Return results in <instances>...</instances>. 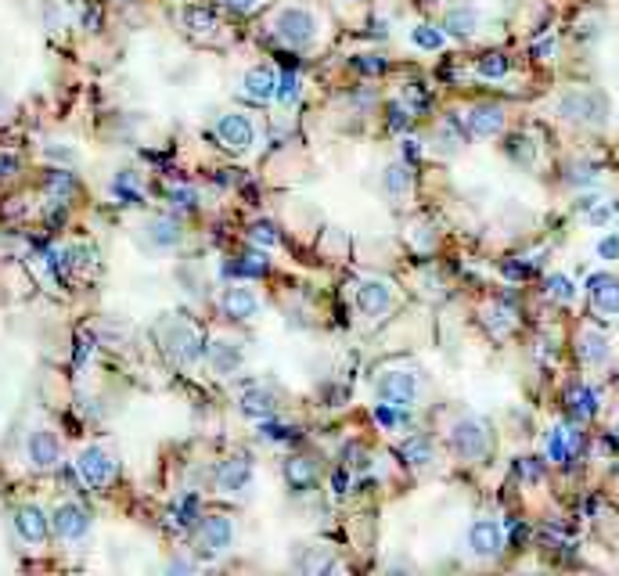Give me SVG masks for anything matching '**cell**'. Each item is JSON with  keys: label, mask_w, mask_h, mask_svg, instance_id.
<instances>
[{"label": "cell", "mask_w": 619, "mask_h": 576, "mask_svg": "<svg viewBox=\"0 0 619 576\" xmlns=\"http://www.w3.org/2000/svg\"><path fill=\"white\" fill-rule=\"evenodd\" d=\"M252 238H256V242H263V245H274V242H278V238H274V234H270V227H267V224L252 227Z\"/></svg>", "instance_id": "obj_34"}, {"label": "cell", "mask_w": 619, "mask_h": 576, "mask_svg": "<svg viewBox=\"0 0 619 576\" xmlns=\"http://www.w3.org/2000/svg\"><path fill=\"white\" fill-rule=\"evenodd\" d=\"M220 310H224L231 321H252L256 310H260V296L245 285H231V288H224V296H220Z\"/></svg>", "instance_id": "obj_14"}, {"label": "cell", "mask_w": 619, "mask_h": 576, "mask_svg": "<svg viewBox=\"0 0 619 576\" xmlns=\"http://www.w3.org/2000/svg\"><path fill=\"white\" fill-rule=\"evenodd\" d=\"M249 483H252V461L242 458V454L227 458L224 465H220V472H216L220 494H242V490H249Z\"/></svg>", "instance_id": "obj_15"}, {"label": "cell", "mask_w": 619, "mask_h": 576, "mask_svg": "<svg viewBox=\"0 0 619 576\" xmlns=\"http://www.w3.org/2000/svg\"><path fill=\"white\" fill-rule=\"evenodd\" d=\"M26 454L33 468H54L58 458H62V443H58V436H54L51 429H36V432H29Z\"/></svg>", "instance_id": "obj_13"}, {"label": "cell", "mask_w": 619, "mask_h": 576, "mask_svg": "<svg viewBox=\"0 0 619 576\" xmlns=\"http://www.w3.org/2000/svg\"><path fill=\"white\" fill-rule=\"evenodd\" d=\"M418 393H422V382H418V375L407 368H389L375 378L378 404H389V407H396V411H407V407L418 404Z\"/></svg>", "instance_id": "obj_4"}, {"label": "cell", "mask_w": 619, "mask_h": 576, "mask_svg": "<svg viewBox=\"0 0 619 576\" xmlns=\"http://www.w3.org/2000/svg\"><path fill=\"white\" fill-rule=\"evenodd\" d=\"M270 33H274V40H281L285 47L303 51V47H310L317 40L321 22H317V15L310 8L285 4V8H278L274 11V18H270Z\"/></svg>", "instance_id": "obj_1"}, {"label": "cell", "mask_w": 619, "mask_h": 576, "mask_svg": "<svg viewBox=\"0 0 619 576\" xmlns=\"http://www.w3.org/2000/svg\"><path fill=\"white\" fill-rule=\"evenodd\" d=\"M411 188H414V173L407 170L404 162L386 166V173H382V191H386L393 202H404V198L411 195Z\"/></svg>", "instance_id": "obj_23"}, {"label": "cell", "mask_w": 619, "mask_h": 576, "mask_svg": "<svg viewBox=\"0 0 619 576\" xmlns=\"http://www.w3.org/2000/svg\"><path fill=\"white\" fill-rule=\"evenodd\" d=\"M144 238H148L152 249H177L184 234H180L177 220H170V216H155V220L144 224Z\"/></svg>", "instance_id": "obj_21"}, {"label": "cell", "mask_w": 619, "mask_h": 576, "mask_svg": "<svg viewBox=\"0 0 619 576\" xmlns=\"http://www.w3.org/2000/svg\"><path fill=\"white\" fill-rule=\"evenodd\" d=\"M274 94H278V76L267 65H256L242 76V98L252 105H267V101H274Z\"/></svg>", "instance_id": "obj_12"}, {"label": "cell", "mask_w": 619, "mask_h": 576, "mask_svg": "<svg viewBox=\"0 0 619 576\" xmlns=\"http://www.w3.org/2000/svg\"><path fill=\"white\" fill-rule=\"evenodd\" d=\"M76 472H80L87 486H108L119 472L116 454L108 447H83L76 454Z\"/></svg>", "instance_id": "obj_6"}, {"label": "cell", "mask_w": 619, "mask_h": 576, "mask_svg": "<svg viewBox=\"0 0 619 576\" xmlns=\"http://www.w3.org/2000/svg\"><path fill=\"white\" fill-rule=\"evenodd\" d=\"M396 303V292L389 281L382 278H368V281H360L357 285V310L364 317H371V321H382V317L393 310Z\"/></svg>", "instance_id": "obj_9"}, {"label": "cell", "mask_w": 619, "mask_h": 576, "mask_svg": "<svg viewBox=\"0 0 619 576\" xmlns=\"http://www.w3.org/2000/svg\"><path fill=\"white\" fill-rule=\"evenodd\" d=\"M476 69L483 80H501L504 72H508V58L504 54H486V58H479Z\"/></svg>", "instance_id": "obj_26"}, {"label": "cell", "mask_w": 619, "mask_h": 576, "mask_svg": "<svg viewBox=\"0 0 619 576\" xmlns=\"http://www.w3.org/2000/svg\"><path fill=\"white\" fill-rule=\"evenodd\" d=\"M598 256H602V260H619V231L605 234L602 242H598Z\"/></svg>", "instance_id": "obj_31"}, {"label": "cell", "mask_w": 619, "mask_h": 576, "mask_svg": "<svg viewBox=\"0 0 619 576\" xmlns=\"http://www.w3.org/2000/svg\"><path fill=\"white\" fill-rule=\"evenodd\" d=\"M285 479H288L292 490H310L314 479H317V465L310 458H292L285 465Z\"/></svg>", "instance_id": "obj_25"}, {"label": "cell", "mask_w": 619, "mask_h": 576, "mask_svg": "<svg viewBox=\"0 0 619 576\" xmlns=\"http://www.w3.org/2000/svg\"><path fill=\"white\" fill-rule=\"evenodd\" d=\"M162 346L170 357H177L180 364H195L202 357V335H198L195 324H184V321H170L162 328Z\"/></svg>", "instance_id": "obj_8"}, {"label": "cell", "mask_w": 619, "mask_h": 576, "mask_svg": "<svg viewBox=\"0 0 619 576\" xmlns=\"http://www.w3.org/2000/svg\"><path fill=\"white\" fill-rule=\"evenodd\" d=\"M465 123L476 137H497L504 130V108L501 105H472L468 108Z\"/></svg>", "instance_id": "obj_19"}, {"label": "cell", "mask_w": 619, "mask_h": 576, "mask_svg": "<svg viewBox=\"0 0 619 576\" xmlns=\"http://www.w3.org/2000/svg\"><path fill=\"white\" fill-rule=\"evenodd\" d=\"M548 296L558 299V303H573V281L562 278V274H555V278H548Z\"/></svg>", "instance_id": "obj_28"}, {"label": "cell", "mask_w": 619, "mask_h": 576, "mask_svg": "<svg viewBox=\"0 0 619 576\" xmlns=\"http://www.w3.org/2000/svg\"><path fill=\"white\" fill-rule=\"evenodd\" d=\"M555 112L566 119V123H576V126H602L609 105H605V94H598V90L569 87V90L558 94Z\"/></svg>", "instance_id": "obj_2"}, {"label": "cell", "mask_w": 619, "mask_h": 576, "mask_svg": "<svg viewBox=\"0 0 619 576\" xmlns=\"http://www.w3.org/2000/svg\"><path fill=\"white\" fill-rule=\"evenodd\" d=\"M216 141L224 144L227 152L242 155V152H252L256 141H260V130L252 123L245 112H224V116L216 119Z\"/></svg>", "instance_id": "obj_5"}, {"label": "cell", "mask_w": 619, "mask_h": 576, "mask_svg": "<svg viewBox=\"0 0 619 576\" xmlns=\"http://www.w3.org/2000/svg\"><path fill=\"white\" fill-rule=\"evenodd\" d=\"M447 440H450V450H454L461 461H472V465L490 458V447H494L490 425H486L483 418H472V414H465V418H458V422L450 425Z\"/></svg>", "instance_id": "obj_3"}, {"label": "cell", "mask_w": 619, "mask_h": 576, "mask_svg": "<svg viewBox=\"0 0 619 576\" xmlns=\"http://www.w3.org/2000/svg\"><path fill=\"white\" fill-rule=\"evenodd\" d=\"M591 306L594 314L602 317H619V278H612V274H598V278H591Z\"/></svg>", "instance_id": "obj_16"}, {"label": "cell", "mask_w": 619, "mask_h": 576, "mask_svg": "<svg viewBox=\"0 0 619 576\" xmlns=\"http://www.w3.org/2000/svg\"><path fill=\"white\" fill-rule=\"evenodd\" d=\"M195 544H198V555L220 558L234 544V522L227 515H206V519L198 522Z\"/></svg>", "instance_id": "obj_7"}, {"label": "cell", "mask_w": 619, "mask_h": 576, "mask_svg": "<svg viewBox=\"0 0 619 576\" xmlns=\"http://www.w3.org/2000/svg\"><path fill=\"white\" fill-rule=\"evenodd\" d=\"M263 0H224V8L238 11V15H252V11L260 8Z\"/></svg>", "instance_id": "obj_33"}, {"label": "cell", "mask_w": 619, "mask_h": 576, "mask_svg": "<svg viewBox=\"0 0 619 576\" xmlns=\"http://www.w3.org/2000/svg\"><path fill=\"white\" fill-rule=\"evenodd\" d=\"M479 26H483V15H479V8H472V4H454V8L443 15V29H447L450 36H458V40L476 36Z\"/></svg>", "instance_id": "obj_18"}, {"label": "cell", "mask_w": 619, "mask_h": 576, "mask_svg": "<svg viewBox=\"0 0 619 576\" xmlns=\"http://www.w3.org/2000/svg\"><path fill=\"white\" fill-rule=\"evenodd\" d=\"M616 440H619V422H616Z\"/></svg>", "instance_id": "obj_36"}, {"label": "cell", "mask_w": 619, "mask_h": 576, "mask_svg": "<svg viewBox=\"0 0 619 576\" xmlns=\"http://www.w3.org/2000/svg\"><path fill=\"white\" fill-rule=\"evenodd\" d=\"M609 339H605V332H598V328H591L587 324L584 332H580V360H584L587 368H602L605 360H609Z\"/></svg>", "instance_id": "obj_22"}, {"label": "cell", "mask_w": 619, "mask_h": 576, "mask_svg": "<svg viewBox=\"0 0 619 576\" xmlns=\"http://www.w3.org/2000/svg\"><path fill=\"white\" fill-rule=\"evenodd\" d=\"M591 400H594V396H591V389H584V386H576L573 393H569V407H573V414H576V418H587V414L594 411V407H591Z\"/></svg>", "instance_id": "obj_29"}, {"label": "cell", "mask_w": 619, "mask_h": 576, "mask_svg": "<svg viewBox=\"0 0 619 576\" xmlns=\"http://www.w3.org/2000/svg\"><path fill=\"white\" fill-rule=\"evenodd\" d=\"M407 458H411L414 465H429V461H432V447L425 440H414L411 447H407Z\"/></svg>", "instance_id": "obj_30"}, {"label": "cell", "mask_w": 619, "mask_h": 576, "mask_svg": "<svg viewBox=\"0 0 619 576\" xmlns=\"http://www.w3.org/2000/svg\"><path fill=\"white\" fill-rule=\"evenodd\" d=\"M184 22H188V26L191 29H195L198 26V33H209V29H213V18H209L206 15V11H184Z\"/></svg>", "instance_id": "obj_32"}, {"label": "cell", "mask_w": 619, "mask_h": 576, "mask_svg": "<svg viewBox=\"0 0 619 576\" xmlns=\"http://www.w3.org/2000/svg\"><path fill=\"white\" fill-rule=\"evenodd\" d=\"M15 530H18V537L26 540L29 548H40L47 540V515L36 508V504H26V508H18L15 512Z\"/></svg>", "instance_id": "obj_17"}, {"label": "cell", "mask_w": 619, "mask_h": 576, "mask_svg": "<svg viewBox=\"0 0 619 576\" xmlns=\"http://www.w3.org/2000/svg\"><path fill=\"white\" fill-rule=\"evenodd\" d=\"M209 364H213V371L220 378H231L234 371L245 364V353L234 339H216L213 346H209Z\"/></svg>", "instance_id": "obj_20"}, {"label": "cell", "mask_w": 619, "mask_h": 576, "mask_svg": "<svg viewBox=\"0 0 619 576\" xmlns=\"http://www.w3.org/2000/svg\"><path fill=\"white\" fill-rule=\"evenodd\" d=\"M346 4H360V0H346Z\"/></svg>", "instance_id": "obj_35"}, {"label": "cell", "mask_w": 619, "mask_h": 576, "mask_svg": "<svg viewBox=\"0 0 619 576\" xmlns=\"http://www.w3.org/2000/svg\"><path fill=\"white\" fill-rule=\"evenodd\" d=\"M51 526H54V533H58V540H65V544H80V540L90 537V512L87 508H80L76 501H65L54 508Z\"/></svg>", "instance_id": "obj_10"}, {"label": "cell", "mask_w": 619, "mask_h": 576, "mask_svg": "<svg viewBox=\"0 0 619 576\" xmlns=\"http://www.w3.org/2000/svg\"><path fill=\"white\" fill-rule=\"evenodd\" d=\"M468 551L476 558H483V562H490V558H497L504 551V526L497 519H476L472 526H468Z\"/></svg>", "instance_id": "obj_11"}, {"label": "cell", "mask_w": 619, "mask_h": 576, "mask_svg": "<svg viewBox=\"0 0 619 576\" xmlns=\"http://www.w3.org/2000/svg\"><path fill=\"white\" fill-rule=\"evenodd\" d=\"M411 40L418 47H425V51H440V47H443V33H440V29H432V26H414L411 29Z\"/></svg>", "instance_id": "obj_27"}, {"label": "cell", "mask_w": 619, "mask_h": 576, "mask_svg": "<svg viewBox=\"0 0 619 576\" xmlns=\"http://www.w3.org/2000/svg\"><path fill=\"white\" fill-rule=\"evenodd\" d=\"M242 411L249 414V418H274V414H278V400H274V393H267L263 386H252L242 393Z\"/></svg>", "instance_id": "obj_24"}]
</instances>
